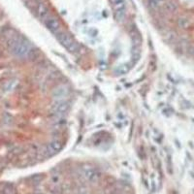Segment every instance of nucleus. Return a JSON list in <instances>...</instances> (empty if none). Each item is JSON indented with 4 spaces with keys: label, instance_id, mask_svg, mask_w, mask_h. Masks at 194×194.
Instances as JSON below:
<instances>
[{
    "label": "nucleus",
    "instance_id": "1a4fd4ad",
    "mask_svg": "<svg viewBox=\"0 0 194 194\" xmlns=\"http://www.w3.org/2000/svg\"><path fill=\"white\" fill-rule=\"evenodd\" d=\"M129 70V66L127 64H119L115 68V74L116 75H124V74H126Z\"/></svg>",
    "mask_w": 194,
    "mask_h": 194
},
{
    "label": "nucleus",
    "instance_id": "f257e3e1",
    "mask_svg": "<svg viewBox=\"0 0 194 194\" xmlns=\"http://www.w3.org/2000/svg\"><path fill=\"white\" fill-rule=\"evenodd\" d=\"M56 38L62 46L65 49L68 50L70 53L72 54H78L80 52V47L79 45L74 41V39L72 38L70 34L68 32H65L64 30H62L59 32L58 34H56Z\"/></svg>",
    "mask_w": 194,
    "mask_h": 194
},
{
    "label": "nucleus",
    "instance_id": "6e6552de",
    "mask_svg": "<svg viewBox=\"0 0 194 194\" xmlns=\"http://www.w3.org/2000/svg\"><path fill=\"white\" fill-rule=\"evenodd\" d=\"M165 0H149V6L151 10H159L164 6Z\"/></svg>",
    "mask_w": 194,
    "mask_h": 194
},
{
    "label": "nucleus",
    "instance_id": "9b49d317",
    "mask_svg": "<svg viewBox=\"0 0 194 194\" xmlns=\"http://www.w3.org/2000/svg\"><path fill=\"white\" fill-rule=\"evenodd\" d=\"M178 25L180 26L181 28L186 29L189 27L190 21H189V19L187 18H185V17H181V18L178 19Z\"/></svg>",
    "mask_w": 194,
    "mask_h": 194
},
{
    "label": "nucleus",
    "instance_id": "f8f14e48",
    "mask_svg": "<svg viewBox=\"0 0 194 194\" xmlns=\"http://www.w3.org/2000/svg\"><path fill=\"white\" fill-rule=\"evenodd\" d=\"M76 194H89V191L86 186H81V187L76 191Z\"/></svg>",
    "mask_w": 194,
    "mask_h": 194
},
{
    "label": "nucleus",
    "instance_id": "423d86ee",
    "mask_svg": "<svg viewBox=\"0 0 194 194\" xmlns=\"http://www.w3.org/2000/svg\"><path fill=\"white\" fill-rule=\"evenodd\" d=\"M68 94L69 88H67L65 84H59L53 90V97L56 101L64 100V98L68 96Z\"/></svg>",
    "mask_w": 194,
    "mask_h": 194
},
{
    "label": "nucleus",
    "instance_id": "ddd939ff",
    "mask_svg": "<svg viewBox=\"0 0 194 194\" xmlns=\"http://www.w3.org/2000/svg\"><path fill=\"white\" fill-rule=\"evenodd\" d=\"M59 181H60V177H59L58 175H54L53 176V178H52V183L54 185H59Z\"/></svg>",
    "mask_w": 194,
    "mask_h": 194
},
{
    "label": "nucleus",
    "instance_id": "9d476101",
    "mask_svg": "<svg viewBox=\"0 0 194 194\" xmlns=\"http://www.w3.org/2000/svg\"><path fill=\"white\" fill-rule=\"evenodd\" d=\"M163 8L167 11V13H174L175 11H177V9H178V6H177V4L175 2L173 1H168V2H165V4H164Z\"/></svg>",
    "mask_w": 194,
    "mask_h": 194
},
{
    "label": "nucleus",
    "instance_id": "7ed1b4c3",
    "mask_svg": "<svg viewBox=\"0 0 194 194\" xmlns=\"http://www.w3.org/2000/svg\"><path fill=\"white\" fill-rule=\"evenodd\" d=\"M69 103L64 100L56 101V103L52 106L51 112L54 116H63L64 114H66L69 110Z\"/></svg>",
    "mask_w": 194,
    "mask_h": 194
},
{
    "label": "nucleus",
    "instance_id": "4468645a",
    "mask_svg": "<svg viewBox=\"0 0 194 194\" xmlns=\"http://www.w3.org/2000/svg\"><path fill=\"white\" fill-rule=\"evenodd\" d=\"M123 1H124V0H110L112 6H114V5H116L118 3H120V2H123Z\"/></svg>",
    "mask_w": 194,
    "mask_h": 194
},
{
    "label": "nucleus",
    "instance_id": "f03ea898",
    "mask_svg": "<svg viewBox=\"0 0 194 194\" xmlns=\"http://www.w3.org/2000/svg\"><path fill=\"white\" fill-rule=\"evenodd\" d=\"M81 177L86 181L90 183H97L100 179V174L90 166H84L81 168Z\"/></svg>",
    "mask_w": 194,
    "mask_h": 194
},
{
    "label": "nucleus",
    "instance_id": "0eeeda50",
    "mask_svg": "<svg viewBox=\"0 0 194 194\" xmlns=\"http://www.w3.org/2000/svg\"><path fill=\"white\" fill-rule=\"evenodd\" d=\"M36 12H37V15H38L39 19L43 21H46V19L49 18L50 15H51L50 14L49 8L47 7V5H45V3L37 4L36 5Z\"/></svg>",
    "mask_w": 194,
    "mask_h": 194
},
{
    "label": "nucleus",
    "instance_id": "20e7f679",
    "mask_svg": "<svg viewBox=\"0 0 194 194\" xmlns=\"http://www.w3.org/2000/svg\"><path fill=\"white\" fill-rule=\"evenodd\" d=\"M13 49L16 53L17 56H27L28 54H30L31 52V46L29 43H27L24 40H19V41H15Z\"/></svg>",
    "mask_w": 194,
    "mask_h": 194
},
{
    "label": "nucleus",
    "instance_id": "39448f33",
    "mask_svg": "<svg viewBox=\"0 0 194 194\" xmlns=\"http://www.w3.org/2000/svg\"><path fill=\"white\" fill-rule=\"evenodd\" d=\"M44 23L45 25L47 26V28H48L52 33H54V35H56V34H58L60 31H62L60 21H59V19L56 18V17H54V15H50L49 18L44 21Z\"/></svg>",
    "mask_w": 194,
    "mask_h": 194
}]
</instances>
